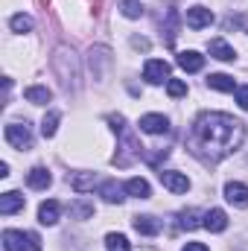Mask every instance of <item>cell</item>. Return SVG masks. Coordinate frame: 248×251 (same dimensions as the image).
<instances>
[{
    "label": "cell",
    "mask_w": 248,
    "mask_h": 251,
    "mask_svg": "<svg viewBox=\"0 0 248 251\" xmlns=\"http://www.w3.org/2000/svg\"><path fill=\"white\" fill-rule=\"evenodd\" d=\"M243 140H246V123L243 120L222 114V111H204L190 126L187 149L201 164L213 167L222 158H228L231 152H237L243 146Z\"/></svg>",
    "instance_id": "cell-1"
},
{
    "label": "cell",
    "mask_w": 248,
    "mask_h": 251,
    "mask_svg": "<svg viewBox=\"0 0 248 251\" xmlns=\"http://www.w3.org/2000/svg\"><path fill=\"white\" fill-rule=\"evenodd\" d=\"M53 67H56V73L62 76V85L67 91H76V88H79V64H76L73 50L59 47L56 56H53Z\"/></svg>",
    "instance_id": "cell-2"
},
{
    "label": "cell",
    "mask_w": 248,
    "mask_h": 251,
    "mask_svg": "<svg viewBox=\"0 0 248 251\" xmlns=\"http://www.w3.org/2000/svg\"><path fill=\"white\" fill-rule=\"evenodd\" d=\"M3 249L6 251H41V237L32 231H3Z\"/></svg>",
    "instance_id": "cell-3"
},
{
    "label": "cell",
    "mask_w": 248,
    "mask_h": 251,
    "mask_svg": "<svg viewBox=\"0 0 248 251\" xmlns=\"http://www.w3.org/2000/svg\"><path fill=\"white\" fill-rule=\"evenodd\" d=\"M6 143L15 149H32V128L26 123H9L6 126Z\"/></svg>",
    "instance_id": "cell-4"
},
{
    "label": "cell",
    "mask_w": 248,
    "mask_h": 251,
    "mask_svg": "<svg viewBox=\"0 0 248 251\" xmlns=\"http://www.w3.org/2000/svg\"><path fill=\"white\" fill-rule=\"evenodd\" d=\"M143 79L149 85H161L164 79H170V64L164 62V59H149V62L143 64Z\"/></svg>",
    "instance_id": "cell-5"
},
{
    "label": "cell",
    "mask_w": 248,
    "mask_h": 251,
    "mask_svg": "<svg viewBox=\"0 0 248 251\" xmlns=\"http://www.w3.org/2000/svg\"><path fill=\"white\" fill-rule=\"evenodd\" d=\"M184 21H187V26H190V29H204V26H210V24H213V12H210L207 6H190Z\"/></svg>",
    "instance_id": "cell-6"
},
{
    "label": "cell",
    "mask_w": 248,
    "mask_h": 251,
    "mask_svg": "<svg viewBox=\"0 0 248 251\" xmlns=\"http://www.w3.org/2000/svg\"><path fill=\"white\" fill-rule=\"evenodd\" d=\"M158 178H161V184H164V187L173 190V193H187V190H190V178H187L184 173L161 170V173H158Z\"/></svg>",
    "instance_id": "cell-7"
},
{
    "label": "cell",
    "mask_w": 248,
    "mask_h": 251,
    "mask_svg": "<svg viewBox=\"0 0 248 251\" xmlns=\"http://www.w3.org/2000/svg\"><path fill=\"white\" fill-rule=\"evenodd\" d=\"M137 126H140V131H146V134H167V131H170V120H167L164 114H143Z\"/></svg>",
    "instance_id": "cell-8"
},
{
    "label": "cell",
    "mask_w": 248,
    "mask_h": 251,
    "mask_svg": "<svg viewBox=\"0 0 248 251\" xmlns=\"http://www.w3.org/2000/svg\"><path fill=\"white\" fill-rule=\"evenodd\" d=\"M24 196L18 193V190H9V193H3L0 196V213L3 216H12V213H18V210H24Z\"/></svg>",
    "instance_id": "cell-9"
},
{
    "label": "cell",
    "mask_w": 248,
    "mask_h": 251,
    "mask_svg": "<svg viewBox=\"0 0 248 251\" xmlns=\"http://www.w3.org/2000/svg\"><path fill=\"white\" fill-rule=\"evenodd\" d=\"M225 199L237 207H248V187L240 184V181H228L225 184Z\"/></svg>",
    "instance_id": "cell-10"
},
{
    "label": "cell",
    "mask_w": 248,
    "mask_h": 251,
    "mask_svg": "<svg viewBox=\"0 0 248 251\" xmlns=\"http://www.w3.org/2000/svg\"><path fill=\"white\" fill-rule=\"evenodd\" d=\"M26 184H29L32 190H47L50 184H53V176H50L47 167H32L29 176H26Z\"/></svg>",
    "instance_id": "cell-11"
},
{
    "label": "cell",
    "mask_w": 248,
    "mask_h": 251,
    "mask_svg": "<svg viewBox=\"0 0 248 251\" xmlns=\"http://www.w3.org/2000/svg\"><path fill=\"white\" fill-rule=\"evenodd\" d=\"M207 53H210L213 59H219V62H234V59H237L234 47H231L228 41H222V38H213V41L207 44Z\"/></svg>",
    "instance_id": "cell-12"
},
{
    "label": "cell",
    "mask_w": 248,
    "mask_h": 251,
    "mask_svg": "<svg viewBox=\"0 0 248 251\" xmlns=\"http://www.w3.org/2000/svg\"><path fill=\"white\" fill-rule=\"evenodd\" d=\"M204 228L213 231V234H222V231L228 228V216H225V210H219V207L207 210V213H204Z\"/></svg>",
    "instance_id": "cell-13"
},
{
    "label": "cell",
    "mask_w": 248,
    "mask_h": 251,
    "mask_svg": "<svg viewBox=\"0 0 248 251\" xmlns=\"http://www.w3.org/2000/svg\"><path fill=\"white\" fill-rule=\"evenodd\" d=\"M178 67L187 73H198L204 67V56H198L196 50H184V53H178Z\"/></svg>",
    "instance_id": "cell-14"
},
{
    "label": "cell",
    "mask_w": 248,
    "mask_h": 251,
    "mask_svg": "<svg viewBox=\"0 0 248 251\" xmlns=\"http://www.w3.org/2000/svg\"><path fill=\"white\" fill-rule=\"evenodd\" d=\"M134 231L137 234H143V237H155L158 231H161V219H155V216H134Z\"/></svg>",
    "instance_id": "cell-15"
},
{
    "label": "cell",
    "mask_w": 248,
    "mask_h": 251,
    "mask_svg": "<svg viewBox=\"0 0 248 251\" xmlns=\"http://www.w3.org/2000/svg\"><path fill=\"white\" fill-rule=\"evenodd\" d=\"M207 88L231 94V91H237V82H234V76H228V73H210V76H207Z\"/></svg>",
    "instance_id": "cell-16"
},
{
    "label": "cell",
    "mask_w": 248,
    "mask_h": 251,
    "mask_svg": "<svg viewBox=\"0 0 248 251\" xmlns=\"http://www.w3.org/2000/svg\"><path fill=\"white\" fill-rule=\"evenodd\" d=\"M24 97H26V102H32V105H47V102L53 100V91L44 88V85H32V88L24 91Z\"/></svg>",
    "instance_id": "cell-17"
},
{
    "label": "cell",
    "mask_w": 248,
    "mask_h": 251,
    "mask_svg": "<svg viewBox=\"0 0 248 251\" xmlns=\"http://www.w3.org/2000/svg\"><path fill=\"white\" fill-rule=\"evenodd\" d=\"M59 210H62L59 201H53V199H50V201H41V207H38V222H41V225H56V222H59Z\"/></svg>",
    "instance_id": "cell-18"
},
{
    "label": "cell",
    "mask_w": 248,
    "mask_h": 251,
    "mask_svg": "<svg viewBox=\"0 0 248 251\" xmlns=\"http://www.w3.org/2000/svg\"><path fill=\"white\" fill-rule=\"evenodd\" d=\"M198 225H204V213H198L196 207H190V210H181V213H178V228L193 231V228H198Z\"/></svg>",
    "instance_id": "cell-19"
},
{
    "label": "cell",
    "mask_w": 248,
    "mask_h": 251,
    "mask_svg": "<svg viewBox=\"0 0 248 251\" xmlns=\"http://www.w3.org/2000/svg\"><path fill=\"white\" fill-rule=\"evenodd\" d=\"M125 193L134 196V199H149V196H152V187H149L146 178H128V181H125Z\"/></svg>",
    "instance_id": "cell-20"
},
{
    "label": "cell",
    "mask_w": 248,
    "mask_h": 251,
    "mask_svg": "<svg viewBox=\"0 0 248 251\" xmlns=\"http://www.w3.org/2000/svg\"><path fill=\"white\" fill-rule=\"evenodd\" d=\"M123 193H125V187H120L117 181H105V184L99 187V196H102L108 204H120V201H123Z\"/></svg>",
    "instance_id": "cell-21"
},
{
    "label": "cell",
    "mask_w": 248,
    "mask_h": 251,
    "mask_svg": "<svg viewBox=\"0 0 248 251\" xmlns=\"http://www.w3.org/2000/svg\"><path fill=\"white\" fill-rule=\"evenodd\" d=\"M94 184H97L94 173H76V176H70V187L76 190V193H88V190H94Z\"/></svg>",
    "instance_id": "cell-22"
},
{
    "label": "cell",
    "mask_w": 248,
    "mask_h": 251,
    "mask_svg": "<svg viewBox=\"0 0 248 251\" xmlns=\"http://www.w3.org/2000/svg\"><path fill=\"white\" fill-rule=\"evenodd\" d=\"M9 26H12V32H29V29H32V18L24 15V12H21V15H12V18H9Z\"/></svg>",
    "instance_id": "cell-23"
},
{
    "label": "cell",
    "mask_w": 248,
    "mask_h": 251,
    "mask_svg": "<svg viewBox=\"0 0 248 251\" xmlns=\"http://www.w3.org/2000/svg\"><path fill=\"white\" fill-rule=\"evenodd\" d=\"M105 249L108 251H131V243L125 240L123 234H108L105 237Z\"/></svg>",
    "instance_id": "cell-24"
},
{
    "label": "cell",
    "mask_w": 248,
    "mask_h": 251,
    "mask_svg": "<svg viewBox=\"0 0 248 251\" xmlns=\"http://www.w3.org/2000/svg\"><path fill=\"white\" fill-rule=\"evenodd\" d=\"M70 216H76V219H91V216H94V204H91V201H73V204H70Z\"/></svg>",
    "instance_id": "cell-25"
},
{
    "label": "cell",
    "mask_w": 248,
    "mask_h": 251,
    "mask_svg": "<svg viewBox=\"0 0 248 251\" xmlns=\"http://www.w3.org/2000/svg\"><path fill=\"white\" fill-rule=\"evenodd\" d=\"M56 128H59V111H50V114L41 120V134H44V137H53Z\"/></svg>",
    "instance_id": "cell-26"
},
{
    "label": "cell",
    "mask_w": 248,
    "mask_h": 251,
    "mask_svg": "<svg viewBox=\"0 0 248 251\" xmlns=\"http://www.w3.org/2000/svg\"><path fill=\"white\" fill-rule=\"evenodd\" d=\"M175 29H178V12H175V9H170V15H167V44H173V41H175V35H178Z\"/></svg>",
    "instance_id": "cell-27"
},
{
    "label": "cell",
    "mask_w": 248,
    "mask_h": 251,
    "mask_svg": "<svg viewBox=\"0 0 248 251\" xmlns=\"http://www.w3.org/2000/svg\"><path fill=\"white\" fill-rule=\"evenodd\" d=\"M167 94H170L173 100L184 97L187 94V82H181V79H170V82H167Z\"/></svg>",
    "instance_id": "cell-28"
},
{
    "label": "cell",
    "mask_w": 248,
    "mask_h": 251,
    "mask_svg": "<svg viewBox=\"0 0 248 251\" xmlns=\"http://www.w3.org/2000/svg\"><path fill=\"white\" fill-rule=\"evenodd\" d=\"M120 6H123L125 18H140V15H143V6H140L137 0H120Z\"/></svg>",
    "instance_id": "cell-29"
},
{
    "label": "cell",
    "mask_w": 248,
    "mask_h": 251,
    "mask_svg": "<svg viewBox=\"0 0 248 251\" xmlns=\"http://www.w3.org/2000/svg\"><path fill=\"white\" fill-rule=\"evenodd\" d=\"M237 102H240V108H243V111H248V85L237 88Z\"/></svg>",
    "instance_id": "cell-30"
},
{
    "label": "cell",
    "mask_w": 248,
    "mask_h": 251,
    "mask_svg": "<svg viewBox=\"0 0 248 251\" xmlns=\"http://www.w3.org/2000/svg\"><path fill=\"white\" fill-rule=\"evenodd\" d=\"M181 251H210V249H207V246H201V243H187Z\"/></svg>",
    "instance_id": "cell-31"
},
{
    "label": "cell",
    "mask_w": 248,
    "mask_h": 251,
    "mask_svg": "<svg viewBox=\"0 0 248 251\" xmlns=\"http://www.w3.org/2000/svg\"><path fill=\"white\" fill-rule=\"evenodd\" d=\"M131 44H134V47H140V50H146V47H149V41H146V38H131Z\"/></svg>",
    "instance_id": "cell-32"
}]
</instances>
